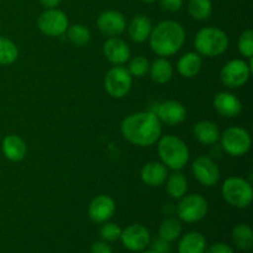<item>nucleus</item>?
I'll return each instance as SVG.
<instances>
[{
    "mask_svg": "<svg viewBox=\"0 0 253 253\" xmlns=\"http://www.w3.org/2000/svg\"><path fill=\"white\" fill-rule=\"evenodd\" d=\"M142 253H156V252L152 251V250H150V251H143Z\"/></svg>",
    "mask_w": 253,
    "mask_h": 253,
    "instance_id": "nucleus-40",
    "label": "nucleus"
},
{
    "mask_svg": "<svg viewBox=\"0 0 253 253\" xmlns=\"http://www.w3.org/2000/svg\"><path fill=\"white\" fill-rule=\"evenodd\" d=\"M252 73V62L247 63L244 59H232L222 67L220 81L227 88L237 89L244 86Z\"/></svg>",
    "mask_w": 253,
    "mask_h": 253,
    "instance_id": "nucleus-7",
    "label": "nucleus"
},
{
    "mask_svg": "<svg viewBox=\"0 0 253 253\" xmlns=\"http://www.w3.org/2000/svg\"><path fill=\"white\" fill-rule=\"evenodd\" d=\"M160 5L166 11L177 12L182 9L183 0H160Z\"/></svg>",
    "mask_w": 253,
    "mask_h": 253,
    "instance_id": "nucleus-35",
    "label": "nucleus"
},
{
    "mask_svg": "<svg viewBox=\"0 0 253 253\" xmlns=\"http://www.w3.org/2000/svg\"><path fill=\"white\" fill-rule=\"evenodd\" d=\"M116 205L113 198L108 195H99L94 198L88 208V215L91 221L96 224H104L115 214Z\"/></svg>",
    "mask_w": 253,
    "mask_h": 253,
    "instance_id": "nucleus-14",
    "label": "nucleus"
},
{
    "mask_svg": "<svg viewBox=\"0 0 253 253\" xmlns=\"http://www.w3.org/2000/svg\"><path fill=\"white\" fill-rule=\"evenodd\" d=\"M180 234H182V224L179 222V220L174 219V217H168V219L163 220L160 226V237L173 242L179 239Z\"/></svg>",
    "mask_w": 253,
    "mask_h": 253,
    "instance_id": "nucleus-28",
    "label": "nucleus"
},
{
    "mask_svg": "<svg viewBox=\"0 0 253 253\" xmlns=\"http://www.w3.org/2000/svg\"><path fill=\"white\" fill-rule=\"evenodd\" d=\"M123 229L114 222H104L100 229V237L105 242H115L120 240Z\"/></svg>",
    "mask_w": 253,
    "mask_h": 253,
    "instance_id": "nucleus-32",
    "label": "nucleus"
},
{
    "mask_svg": "<svg viewBox=\"0 0 253 253\" xmlns=\"http://www.w3.org/2000/svg\"><path fill=\"white\" fill-rule=\"evenodd\" d=\"M152 22L146 15H136L131 19L127 27L128 36L135 42H145L152 31Z\"/></svg>",
    "mask_w": 253,
    "mask_h": 253,
    "instance_id": "nucleus-20",
    "label": "nucleus"
},
{
    "mask_svg": "<svg viewBox=\"0 0 253 253\" xmlns=\"http://www.w3.org/2000/svg\"><path fill=\"white\" fill-rule=\"evenodd\" d=\"M66 32L69 41L77 47L85 46L89 42V40H90V31H89V29L85 25H72V26H68Z\"/></svg>",
    "mask_w": 253,
    "mask_h": 253,
    "instance_id": "nucleus-29",
    "label": "nucleus"
},
{
    "mask_svg": "<svg viewBox=\"0 0 253 253\" xmlns=\"http://www.w3.org/2000/svg\"><path fill=\"white\" fill-rule=\"evenodd\" d=\"M62 0H40L42 6L44 9H56L59 4H61Z\"/></svg>",
    "mask_w": 253,
    "mask_h": 253,
    "instance_id": "nucleus-38",
    "label": "nucleus"
},
{
    "mask_svg": "<svg viewBox=\"0 0 253 253\" xmlns=\"http://www.w3.org/2000/svg\"><path fill=\"white\" fill-rule=\"evenodd\" d=\"M151 49L160 57H169L177 53L185 42V30L179 22L166 20L151 31Z\"/></svg>",
    "mask_w": 253,
    "mask_h": 253,
    "instance_id": "nucleus-2",
    "label": "nucleus"
},
{
    "mask_svg": "<svg viewBox=\"0 0 253 253\" xmlns=\"http://www.w3.org/2000/svg\"><path fill=\"white\" fill-rule=\"evenodd\" d=\"M161 162L173 170H180L189 161V148L184 141L174 135L160 137L157 146Z\"/></svg>",
    "mask_w": 253,
    "mask_h": 253,
    "instance_id": "nucleus-3",
    "label": "nucleus"
},
{
    "mask_svg": "<svg viewBox=\"0 0 253 253\" xmlns=\"http://www.w3.org/2000/svg\"><path fill=\"white\" fill-rule=\"evenodd\" d=\"M142 1H145V2H155V1H157V0H142Z\"/></svg>",
    "mask_w": 253,
    "mask_h": 253,
    "instance_id": "nucleus-39",
    "label": "nucleus"
},
{
    "mask_svg": "<svg viewBox=\"0 0 253 253\" xmlns=\"http://www.w3.org/2000/svg\"><path fill=\"white\" fill-rule=\"evenodd\" d=\"M148 69H150V62L143 56L133 57L127 67V71L130 72L131 76L136 77V78L146 76L148 73Z\"/></svg>",
    "mask_w": 253,
    "mask_h": 253,
    "instance_id": "nucleus-31",
    "label": "nucleus"
},
{
    "mask_svg": "<svg viewBox=\"0 0 253 253\" xmlns=\"http://www.w3.org/2000/svg\"><path fill=\"white\" fill-rule=\"evenodd\" d=\"M90 253H113V250L105 241H96L91 245Z\"/></svg>",
    "mask_w": 253,
    "mask_h": 253,
    "instance_id": "nucleus-37",
    "label": "nucleus"
},
{
    "mask_svg": "<svg viewBox=\"0 0 253 253\" xmlns=\"http://www.w3.org/2000/svg\"><path fill=\"white\" fill-rule=\"evenodd\" d=\"M192 170L198 182L204 187H214L220 180V169L216 163L207 156H199L192 165Z\"/></svg>",
    "mask_w": 253,
    "mask_h": 253,
    "instance_id": "nucleus-11",
    "label": "nucleus"
},
{
    "mask_svg": "<svg viewBox=\"0 0 253 253\" xmlns=\"http://www.w3.org/2000/svg\"><path fill=\"white\" fill-rule=\"evenodd\" d=\"M205 253H234V250L230 245L220 242V244H215L208 250H205Z\"/></svg>",
    "mask_w": 253,
    "mask_h": 253,
    "instance_id": "nucleus-36",
    "label": "nucleus"
},
{
    "mask_svg": "<svg viewBox=\"0 0 253 253\" xmlns=\"http://www.w3.org/2000/svg\"><path fill=\"white\" fill-rule=\"evenodd\" d=\"M214 108L224 118H236L241 114L242 104L236 95L226 91L216 94L214 98Z\"/></svg>",
    "mask_w": 253,
    "mask_h": 253,
    "instance_id": "nucleus-17",
    "label": "nucleus"
},
{
    "mask_svg": "<svg viewBox=\"0 0 253 253\" xmlns=\"http://www.w3.org/2000/svg\"><path fill=\"white\" fill-rule=\"evenodd\" d=\"M106 93L116 99H121L128 94L132 86V76L124 66H114L109 69L104 79Z\"/></svg>",
    "mask_w": 253,
    "mask_h": 253,
    "instance_id": "nucleus-8",
    "label": "nucleus"
},
{
    "mask_svg": "<svg viewBox=\"0 0 253 253\" xmlns=\"http://www.w3.org/2000/svg\"><path fill=\"white\" fill-rule=\"evenodd\" d=\"M121 133L128 142L147 147L157 142L162 136V123L153 111H140L124 119Z\"/></svg>",
    "mask_w": 253,
    "mask_h": 253,
    "instance_id": "nucleus-1",
    "label": "nucleus"
},
{
    "mask_svg": "<svg viewBox=\"0 0 253 253\" xmlns=\"http://www.w3.org/2000/svg\"><path fill=\"white\" fill-rule=\"evenodd\" d=\"M208 202L200 194H190L180 198L177 207V214L180 220L188 224L198 222L204 219L208 214Z\"/></svg>",
    "mask_w": 253,
    "mask_h": 253,
    "instance_id": "nucleus-9",
    "label": "nucleus"
},
{
    "mask_svg": "<svg viewBox=\"0 0 253 253\" xmlns=\"http://www.w3.org/2000/svg\"><path fill=\"white\" fill-rule=\"evenodd\" d=\"M221 193L227 204L237 209L250 207L253 199L251 183L240 177L227 178L222 184Z\"/></svg>",
    "mask_w": 253,
    "mask_h": 253,
    "instance_id": "nucleus-5",
    "label": "nucleus"
},
{
    "mask_svg": "<svg viewBox=\"0 0 253 253\" xmlns=\"http://www.w3.org/2000/svg\"><path fill=\"white\" fill-rule=\"evenodd\" d=\"M221 146L226 153L232 157H241L251 148V136L240 126H231L220 133Z\"/></svg>",
    "mask_w": 253,
    "mask_h": 253,
    "instance_id": "nucleus-6",
    "label": "nucleus"
},
{
    "mask_svg": "<svg viewBox=\"0 0 253 253\" xmlns=\"http://www.w3.org/2000/svg\"><path fill=\"white\" fill-rule=\"evenodd\" d=\"M153 113L157 115L161 123H165L170 126L183 123L187 116L185 106L177 100H167L165 103L158 104Z\"/></svg>",
    "mask_w": 253,
    "mask_h": 253,
    "instance_id": "nucleus-15",
    "label": "nucleus"
},
{
    "mask_svg": "<svg viewBox=\"0 0 253 253\" xmlns=\"http://www.w3.org/2000/svg\"><path fill=\"white\" fill-rule=\"evenodd\" d=\"M96 25L98 29L109 37L120 36L127 27L125 16L116 10H106L101 12L96 20Z\"/></svg>",
    "mask_w": 253,
    "mask_h": 253,
    "instance_id": "nucleus-13",
    "label": "nucleus"
},
{
    "mask_svg": "<svg viewBox=\"0 0 253 253\" xmlns=\"http://www.w3.org/2000/svg\"><path fill=\"white\" fill-rule=\"evenodd\" d=\"M203 67V59L199 53L188 52L183 54L177 63V69L179 74L184 78H194L200 73Z\"/></svg>",
    "mask_w": 253,
    "mask_h": 253,
    "instance_id": "nucleus-21",
    "label": "nucleus"
},
{
    "mask_svg": "<svg viewBox=\"0 0 253 253\" xmlns=\"http://www.w3.org/2000/svg\"><path fill=\"white\" fill-rule=\"evenodd\" d=\"M168 177L167 167L162 162H150L141 169V179L148 187H160Z\"/></svg>",
    "mask_w": 253,
    "mask_h": 253,
    "instance_id": "nucleus-18",
    "label": "nucleus"
},
{
    "mask_svg": "<svg viewBox=\"0 0 253 253\" xmlns=\"http://www.w3.org/2000/svg\"><path fill=\"white\" fill-rule=\"evenodd\" d=\"M239 51L242 56L251 58L253 56V31L246 30L241 34L239 39Z\"/></svg>",
    "mask_w": 253,
    "mask_h": 253,
    "instance_id": "nucleus-33",
    "label": "nucleus"
},
{
    "mask_svg": "<svg viewBox=\"0 0 253 253\" xmlns=\"http://www.w3.org/2000/svg\"><path fill=\"white\" fill-rule=\"evenodd\" d=\"M194 136L203 145H214L220 140V130L211 121H199L194 126Z\"/></svg>",
    "mask_w": 253,
    "mask_h": 253,
    "instance_id": "nucleus-22",
    "label": "nucleus"
},
{
    "mask_svg": "<svg viewBox=\"0 0 253 253\" xmlns=\"http://www.w3.org/2000/svg\"><path fill=\"white\" fill-rule=\"evenodd\" d=\"M120 240L127 250L132 252H140L150 245L151 235L145 226L133 224L123 230Z\"/></svg>",
    "mask_w": 253,
    "mask_h": 253,
    "instance_id": "nucleus-12",
    "label": "nucleus"
},
{
    "mask_svg": "<svg viewBox=\"0 0 253 253\" xmlns=\"http://www.w3.org/2000/svg\"><path fill=\"white\" fill-rule=\"evenodd\" d=\"M229 36L219 27L208 26L199 30L195 36L194 46L200 56L217 57L229 48Z\"/></svg>",
    "mask_w": 253,
    "mask_h": 253,
    "instance_id": "nucleus-4",
    "label": "nucleus"
},
{
    "mask_svg": "<svg viewBox=\"0 0 253 253\" xmlns=\"http://www.w3.org/2000/svg\"><path fill=\"white\" fill-rule=\"evenodd\" d=\"M1 148L5 157L9 161H12V162H20V161H22L27 152L26 143L17 135H7L2 140Z\"/></svg>",
    "mask_w": 253,
    "mask_h": 253,
    "instance_id": "nucleus-19",
    "label": "nucleus"
},
{
    "mask_svg": "<svg viewBox=\"0 0 253 253\" xmlns=\"http://www.w3.org/2000/svg\"><path fill=\"white\" fill-rule=\"evenodd\" d=\"M151 250L155 251L156 253H170L172 246H170L169 241L158 236L157 239L152 242V245H151Z\"/></svg>",
    "mask_w": 253,
    "mask_h": 253,
    "instance_id": "nucleus-34",
    "label": "nucleus"
},
{
    "mask_svg": "<svg viewBox=\"0 0 253 253\" xmlns=\"http://www.w3.org/2000/svg\"><path fill=\"white\" fill-rule=\"evenodd\" d=\"M188 11L193 19L204 21L208 17H210L212 12L211 0H189Z\"/></svg>",
    "mask_w": 253,
    "mask_h": 253,
    "instance_id": "nucleus-27",
    "label": "nucleus"
},
{
    "mask_svg": "<svg viewBox=\"0 0 253 253\" xmlns=\"http://www.w3.org/2000/svg\"><path fill=\"white\" fill-rule=\"evenodd\" d=\"M150 76L155 83L166 84L172 79L173 77V67L168 59L165 57L155 59L152 64H150Z\"/></svg>",
    "mask_w": 253,
    "mask_h": 253,
    "instance_id": "nucleus-24",
    "label": "nucleus"
},
{
    "mask_svg": "<svg viewBox=\"0 0 253 253\" xmlns=\"http://www.w3.org/2000/svg\"><path fill=\"white\" fill-rule=\"evenodd\" d=\"M19 57V49L11 40L0 36V64H12Z\"/></svg>",
    "mask_w": 253,
    "mask_h": 253,
    "instance_id": "nucleus-30",
    "label": "nucleus"
},
{
    "mask_svg": "<svg viewBox=\"0 0 253 253\" xmlns=\"http://www.w3.org/2000/svg\"><path fill=\"white\" fill-rule=\"evenodd\" d=\"M166 189L167 193L174 199H180L185 195L188 190V180L184 174L179 172H173L166 179Z\"/></svg>",
    "mask_w": 253,
    "mask_h": 253,
    "instance_id": "nucleus-25",
    "label": "nucleus"
},
{
    "mask_svg": "<svg viewBox=\"0 0 253 253\" xmlns=\"http://www.w3.org/2000/svg\"><path fill=\"white\" fill-rule=\"evenodd\" d=\"M40 31L49 37H58L66 34L69 26L68 17L62 10L46 9L37 19Z\"/></svg>",
    "mask_w": 253,
    "mask_h": 253,
    "instance_id": "nucleus-10",
    "label": "nucleus"
},
{
    "mask_svg": "<svg viewBox=\"0 0 253 253\" xmlns=\"http://www.w3.org/2000/svg\"><path fill=\"white\" fill-rule=\"evenodd\" d=\"M207 239L200 232H188L178 244L179 253H205Z\"/></svg>",
    "mask_w": 253,
    "mask_h": 253,
    "instance_id": "nucleus-23",
    "label": "nucleus"
},
{
    "mask_svg": "<svg viewBox=\"0 0 253 253\" xmlns=\"http://www.w3.org/2000/svg\"><path fill=\"white\" fill-rule=\"evenodd\" d=\"M106 59L114 66H123L130 59L131 51L128 44L120 37H110L103 46Z\"/></svg>",
    "mask_w": 253,
    "mask_h": 253,
    "instance_id": "nucleus-16",
    "label": "nucleus"
},
{
    "mask_svg": "<svg viewBox=\"0 0 253 253\" xmlns=\"http://www.w3.org/2000/svg\"><path fill=\"white\" fill-rule=\"evenodd\" d=\"M232 241L241 251H250L253 246V231L246 224H240L232 230Z\"/></svg>",
    "mask_w": 253,
    "mask_h": 253,
    "instance_id": "nucleus-26",
    "label": "nucleus"
}]
</instances>
